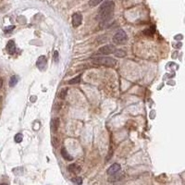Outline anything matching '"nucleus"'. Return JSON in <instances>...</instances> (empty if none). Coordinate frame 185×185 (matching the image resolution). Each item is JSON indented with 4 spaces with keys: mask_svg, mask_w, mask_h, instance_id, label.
<instances>
[{
    "mask_svg": "<svg viewBox=\"0 0 185 185\" xmlns=\"http://www.w3.org/2000/svg\"><path fill=\"white\" fill-rule=\"evenodd\" d=\"M67 92H68V89H62V90L60 91V93H59V97L60 99H64L65 97H66V95H67Z\"/></svg>",
    "mask_w": 185,
    "mask_h": 185,
    "instance_id": "nucleus-19",
    "label": "nucleus"
},
{
    "mask_svg": "<svg viewBox=\"0 0 185 185\" xmlns=\"http://www.w3.org/2000/svg\"><path fill=\"white\" fill-rule=\"evenodd\" d=\"M119 170H120V165L118 164V163H115V164L111 165L109 167V168L108 169V175H115Z\"/></svg>",
    "mask_w": 185,
    "mask_h": 185,
    "instance_id": "nucleus-7",
    "label": "nucleus"
},
{
    "mask_svg": "<svg viewBox=\"0 0 185 185\" xmlns=\"http://www.w3.org/2000/svg\"><path fill=\"white\" fill-rule=\"evenodd\" d=\"M61 155H62V157L65 159V160H68V161L73 160V157L69 154V152L67 151L65 148H62V149H61Z\"/></svg>",
    "mask_w": 185,
    "mask_h": 185,
    "instance_id": "nucleus-11",
    "label": "nucleus"
},
{
    "mask_svg": "<svg viewBox=\"0 0 185 185\" xmlns=\"http://www.w3.org/2000/svg\"><path fill=\"white\" fill-rule=\"evenodd\" d=\"M103 0H90L89 1V6L90 7H95L97 5H99Z\"/></svg>",
    "mask_w": 185,
    "mask_h": 185,
    "instance_id": "nucleus-17",
    "label": "nucleus"
},
{
    "mask_svg": "<svg viewBox=\"0 0 185 185\" xmlns=\"http://www.w3.org/2000/svg\"><path fill=\"white\" fill-rule=\"evenodd\" d=\"M95 65H101V66L106 67H114L117 63L116 59L112 57H99L96 59H94L92 61Z\"/></svg>",
    "mask_w": 185,
    "mask_h": 185,
    "instance_id": "nucleus-2",
    "label": "nucleus"
},
{
    "mask_svg": "<svg viewBox=\"0 0 185 185\" xmlns=\"http://www.w3.org/2000/svg\"><path fill=\"white\" fill-rule=\"evenodd\" d=\"M127 40V34L123 30H119L116 32V34L113 37V42L117 45H121L124 43Z\"/></svg>",
    "mask_w": 185,
    "mask_h": 185,
    "instance_id": "nucleus-3",
    "label": "nucleus"
},
{
    "mask_svg": "<svg viewBox=\"0 0 185 185\" xmlns=\"http://www.w3.org/2000/svg\"><path fill=\"white\" fill-rule=\"evenodd\" d=\"M114 8H115V4L112 0L106 1L104 2V4L101 5L98 9V15H97V19L100 21L101 23L106 22L113 17Z\"/></svg>",
    "mask_w": 185,
    "mask_h": 185,
    "instance_id": "nucleus-1",
    "label": "nucleus"
},
{
    "mask_svg": "<svg viewBox=\"0 0 185 185\" xmlns=\"http://www.w3.org/2000/svg\"><path fill=\"white\" fill-rule=\"evenodd\" d=\"M2 86H3V81L2 79H0V89L2 88Z\"/></svg>",
    "mask_w": 185,
    "mask_h": 185,
    "instance_id": "nucleus-23",
    "label": "nucleus"
},
{
    "mask_svg": "<svg viewBox=\"0 0 185 185\" xmlns=\"http://www.w3.org/2000/svg\"><path fill=\"white\" fill-rule=\"evenodd\" d=\"M81 75H78L77 77L73 78V79H71L70 81H69V84H76V83H79L80 81H81Z\"/></svg>",
    "mask_w": 185,
    "mask_h": 185,
    "instance_id": "nucleus-14",
    "label": "nucleus"
},
{
    "mask_svg": "<svg viewBox=\"0 0 185 185\" xmlns=\"http://www.w3.org/2000/svg\"><path fill=\"white\" fill-rule=\"evenodd\" d=\"M69 170H70V172H71V173L78 174L81 171V168L76 164H71L69 166Z\"/></svg>",
    "mask_w": 185,
    "mask_h": 185,
    "instance_id": "nucleus-10",
    "label": "nucleus"
},
{
    "mask_svg": "<svg viewBox=\"0 0 185 185\" xmlns=\"http://www.w3.org/2000/svg\"><path fill=\"white\" fill-rule=\"evenodd\" d=\"M51 130L53 132H57V129H59V119H57V118H55V119H53L51 120Z\"/></svg>",
    "mask_w": 185,
    "mask_h": 185,
    "instance_id": "nucleus-9",
    "label": "nucleus"
},
{
    "mask_svg": "<svg viewBox=\"0 0 185 185\" xmlns=\"http://www.w3.org/2000/svg\"><path fill=\"white\" fill-rule=\"evenodd\" d=\"M22 139H23V135L21 133H17L14 137V141L18 144H20L21 142H22Z\"/></svg>",
    "mask_w": 185,
    "mask_h": 185,
    "instance_id": "nucleus-16",
    "label": "nucleus"
},
{
    "mask_svg": "<svg viewBox=\"0 0 185 185\" xmlns=\"http://www.w3.org/2000/svg\"><path fill=\"white\" fill-rule=\"evenodd\" d=\"M72 182L75 185H81V183H82V179H81V177H76V178H74V179H72Z\"/></svg>",
    "mask_w": 185,
    "mask_h": 185,
    "instance_id": "nucleus-18",
    "label": "nucleus"
},
{
    "mask_svg": "<svg viewBox=\"0 0 185 185\" xmlns=\"http://www.w3.org/2000/svg\"><path fill=\"white\" fill-rule=\"evenodd\" d=\"M14 28H15V26H8V27H7V28L5 29V32H10V31L13 30Z\"/></svg>",
    "mask_w": 185,
    "mask_h": 185,
    "instance_id": "nucleus-22",
    "label": "nucleus"
},
{
    "mask_svg": "<svg viewBox=\"0 0 185 185\" xmlns=\"http://www.w3.org/2000/svg\"><path fill=\"white\" fill-rule=\"evenodd\" d=\"M152 30H146L144 31V33H149V35H153L154 32H155V28H154V26H152Z\"/></svg>",
    "mask_w": 185,
    "mask_h": 185,
    "instance_id": "nucleus-20",
    "label": "nucleus"
},
{
    "mask_svg": "<svg viewBox=\"0 0 185 185\" xmlns=\"http://www.w3.org/2000/svg\"><path fill=\"white\" fill-rule=\"evenodd\" d=\"M51 143H52V145L55 148H57V146L59 145V139L57 137H56V136H54L51 139Z\"/></svg>",
    "mask_w": 185,
    "mask_h": 185,
    "instance_id": "nucleus-15",
    "label": "nucleus"
},
{
    "mask_svg": "<svg viewBox=\"0 0 185 185\" xmlns=\"http://www.w3.org/2000/svg\"><path fill=\"white\" fill-rule=\"evenodd\" d=\"M82 22V15L81 13H74L72 15V25L73 27H79Z\"/></svg>",
    "mask_w": 185,
    "mask_h": 185,
    "instance_id": "nucleus-5",
    "label": "nucleus"
},
{
    "mask_svg": "<svg viewBox=\"0 0 185 185\" xmlns=\"http://www.w3.org/2000/svg\"><path fill=\"white\" fill-rule=\"evenodd\" d=\"M114 54H115L116 57H124L125 56H126V52L122 49H118V50L116 49V51Z\"/></svg>",
    "mask_w": 185,
    "mask_h": 185,
    "instance_id": "nucleus-12",
    "label": "nucleus"
},
{
    "mask_svg": "<svg viewBox=\"0 0 185 185\" xmlns=\"http://www.w3.org/2000/svg\"><path fill=\"white\" fill-rule=\"evenodd\" d=\"M54 60H55V62H57V61H59V52L57 51L54 52Z\"/></svg>",
    "mask_w": 185,
    "mask_h": 185,
    "instance_id": "nucleus-21",
    "label": "nucleus"
},
{
    "mask_svg": "<svg viewBox=\"0 0 185 185\" xmlns=\"http://www.w3.org/2000/svg\"><path fill=\"white\" fill-rule=\"evenodd\" d=\"M0 185H8V184H7V183H1Z\"/></svg>",
    "mask_w": 185,
    "mask_h": 185,
    "instance_id": "nucleus-24",
    "label": "nucleus"
},
{
    "mask_svg": "<svg viewBox=\"0 0 185 185\" xmlns=\"http://www.w3.org/2000/svg\"><path fill=\"white\" fill-rule=\"evenodd\" d=\"M7 52H8L9 55H13L14 53H15L16 51V45H15V42L13 41V40H10L9 42L8 43V45H7Z\"/></svg>",
    "mask_w": 185,
    "mask_h": 185,
    "instance_id": "nucleus-8",
    "label": "nucleus"
},
{
    "mask_svg": "<svg viewBox=\"0 0 185 185\" xmlns=\"http://www.w3.org/2000/svg\"><path fill=\"white\" fill-rule=\"evenodd\" d=\"M115 51H116V47L113 45H106L99 48L98 54H102V55H110V54L115 53Z\"/></svg>",
    "mask_w": 185,
    "mask_h": 185,
    "instance_id": "nucleus-4",
    "label": "nucleus"
},
{
    "mask_svg": "<svg viewBox=\"0 0 185 185\" xmlns=\"http://www.w3.org/2000/svg\"><path fill=\"white\" fill-rule=\"evenodd\" d=\"M36 66L40 70H43L46 66V59H45V56H41L39 57V59H37V62H36Z\"/></svg>",
    "mask_w": 185,
    "mask_h": 185,
    "instance_id": "nucleus-6",
    "label": "nucleus"
},
{
    "mask_svg": "<svg viewBox=\"0 0 185 185\" xmlns=\"http://www.w3.org/2000/svg\"><path fill=\"white\" fill-rule=\"evenodd\" d=\"M18 81H19V79H18L17 76H12V77L10 78V81H9V86L10 87L15 86V85L18 83Z\"/></svg>",
    "mask_w": 185,
    "mask_h": 185,
    "instance_id": "nucleus-13",
    "label": "nucleus"
}]
</instances>
